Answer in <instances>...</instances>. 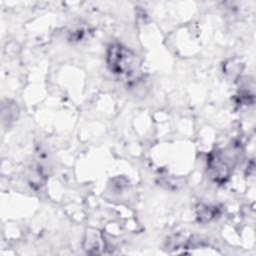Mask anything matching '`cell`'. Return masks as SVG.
I'll return each instance as SVG.
<instances>
[{
	"label": "cell",
	"mask_w": 256,
	"mask_h": 256,
	"mask_svg": "<svg viewBox=\"0 0 256 256\" xmlns=\"http://www.w3.org/2000/svg\"><path fill=\"white\" fill-rule=\"evenodd\" d=\"M208 169L210 176L218 183H225L230 175V167L219 153L210 154L208 159Z\"/></svg>",
	"instance_id": "7a4b0ae2"
},
{
	"label": "cell",
	"mask_w": 256,
	"mask_h": 256,
	"mask_svg": "<svg viewBox=\"0 0 256 256\" xmlns=\"http://www.w3.org/2000/svg\"><path fill=\"white\" fill-rule=\"evenodd\" d=\"M218 208L210 205H199L197 208V217L200 222H209L217 215Z\"/></svg>",
	"instance_id": "3957f363"
},
{
	"label": "cell",
	"mask_w": 256,
	"mask_h": 256,
	"mask_svg": "<svg viewBox=\"0 0 256 256\" xmlns=\"http://www.w3.org/2000/svg\"><path fill=\"white\" fill-rule=\"evenodd\" d=\"M106 63L110 72L121 78L132 77L139 69L136 55L119 43H111L108 46Z\"/></svg>",
	"instance_id": "6da1fadb"
}]
</instances>
